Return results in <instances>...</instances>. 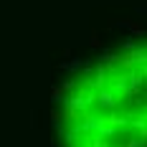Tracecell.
I'll use <instances>...</instances> for the list:
<instances>
[{
	"mask_svg": "<svg viewBox=\"0 0 147 147\" xmlns=\"http://www.w3.org/2000/svg\"><path fill=\"white\" fill-rule=\"evenodd\" d=\"M53 124L59 147H147V33L63 76Z\"/></svg>",
	"mask_w": 147,
	"mask_h": 147,
	"instance_id": "1",
	"label": "cell"
}]
</instances>
